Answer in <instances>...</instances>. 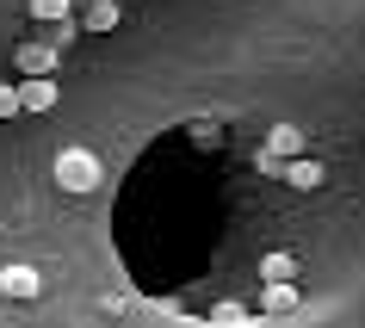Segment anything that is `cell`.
Here are the masks:
<instances>
[{
    "label": "cell",
    "mask_w": 365,
    "mask_h": 328,
    "mask_svg": "<svg viewBox=\"0 0 365 328\" xmlns=\"http://www.w3.org/2000/svg\"><path fill=\"white\" fill-rule=\"evenodd\" d=\"M0 118H19V87H0Z\"/></svg>",
    "instance_id": "11"
},
{
    "label": "cell",
    "mask_w": 365,
    "mask_h": 328,
    "mask_svg": "<svg viewBox=\"0 0 365 328\" xmlns=\"http://www.w3.org/2000/svg\"><path fill=\"white\" fill-rule=\"evenodd\" d=\"M260 309H272V316L297 309V285H267V291H260Z\"/></svg>",
    "instance_id": "8"
},
{
    "label": "cell",
    "mask_w": 365,
    "mask_h": 328,
    "mask_svg": "<svg viewBox=\"0 0 365 328\" xmlns=\"http://www.w3.org/2000/svg\"><path fill=\"white\" fill-rule=\"evenodd\" d=\"M267 155L272 161H297V155H304V130H297V124H272L267 130Z\"/></svg>",
    "instance_id": "5"
},
{
    "label": "cell",
    "mask_w": 365,
    "mask_h": 328,
    "mask_svg": "<svg viewBox=\"0 0 365 328\" xmlns=\"http://www.w3.org/2000/svg\"><path fill=\"white\" fill-rule=\"evenodd\" d=\"M279 180H285L291 193H316V186H322V161H309V155H297V161H279Z\"/></svg>",
    "instance_id": "2"
},
{
    "label": "cell",
    "mask_w": 365,
    "mask_h": 328,
    "mask_svg": "<svg viewBox=\"0 0 365 328\" xmlns=\"http://www.w3.org/2000/svg\"><path fill=\"white\" fill-rule=\"evenodd\" d=\"M68 13H75V0H31V19L43 25H68Z\"/></svg>",
    "instance_id": "9"
},
{
    "label": "cell",
    "mask_w": 365,
    "mask_h": 328,
    "mask_svg": "<svg viewBox=\"0 0 365 328\" xmlns=\"http://www.w3.org/2000/svg\"><path fill=\"white\" fill-rule=\"evenodd\" d=\"M118 25V0H93L87 6V31H112Z\"/></svg>",
    "instance_id": "10"
},
{
    "label": "cell",
    "mask_w": 365,
    "mask_h": 328,
    "mask_svg": "<svg viewBox=\"0 0 365 328\" xmlns=\"http://www.w3.org/2000/svg\"><path fill=\"white\" fill-rule=\"evenodd\" d=\"M99 180H106V168H99V155L93 149H62L56 155V186L62 193H75V198H87V193H99Z\"/></svg>",
    "instance_id": "1"
},
{
    "label": "cell",
    "mask_w": 365,
    "mask_h": 328,
    "mask_svg": "<svg viewBox=\"0 0 365 328\" xmlns=\"http://www.w3.org/2000/svg\"><path fill=\"white\" fill-rule=\"evenodd\" d=\"M56 81L50 75H38V81H19V112H50V106H56Z\"/></svg>",
    "instance_id": "4"
},
{
    "label": "cell",
    "mask_w": 365,
    "mask_h": 328,
    "mask_svg": "<svg viewBox=\"0 0 365 328\" xmlns=\"http://www.w3.org/2000/svg\"><path fill=\"white\" fill-rule=\"evenodd\" d=\"M0 291L25 304V297H38V291H43V279H38V267H6V272H0Z\"/></svg>",
    "instance_id": "6"
},
{
    "label": "cell",
    "mask_w": 365,
    "mask_h": 328,
    "mask_svg": "<svg viewBox=\"0 0 365 328\" xmlns=\"http://www.w3.org/2000/svg\"><path fill=\"white\" fill-rule=\"evenodd\" d=\"M13 62H19L25 81H38V75H50V68H56V43H19V50H13Z\"/></svg>",
    "instance_id": "3"
},
{
    "label": "cell",
    "mask_w": 365,
    "mask_h": 328,
    "mask_svg": "<svg viewBox=\"0 0 365 328\" xmlns=\"http://www.w3.org/2000/svg\"><path fill=\"white\" fill-rule=\"evenodd\" d=\"M291 279H297V260L291 254H267L260 260V285H291Z\"/></svg>",
    "instance_id": "7"
}]
</instances>
